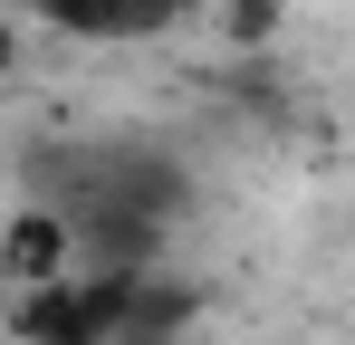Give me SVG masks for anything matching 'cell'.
I'll list each match as a JSON object with an SVG mask.
<instances>
[{
    "label": "cell",
    "instance_id": "6da1fadb",
    "mask_svg": "<svg viewBox=\"0 0 355 345\" xmlns=\"http://www.w3.org/2000/svg\"><path fill=\"white\" fill-rule=\"evenodd\" d=\"M0 269H10L19 288H58V278H77V240H67V221L29 202L19 221L0 230Z\"/></svg>",
    "mask_w": 355,
    "mask_h": 345
},
{
    "label": "cell",
    "instance_id": "7a4b0ae2",
    "mask_svg": "<svg viewBox=\"0 0 355 345\" xmlns=\"http://www.w3.org/2000/svg\"><path fill=\"white\" fill-rule=\"evenodd\" d=\"M10 336H29V345H106V336H96V307H87V288H77V278L29 288V307H19Z\"/></svg>",
    "mask_w": 355,
    "mask_h": 345
},
{
    "label": "cell",
    "instance_id": "3957f363",
    "mask_svg": "<svg viewBox=\"0 0 355 345\" xmlns=\"http://www.w3.org/2000/svg\"><path fill=\"white\" fill-rule=\"evenodd\" d=\"M279 29V0H221V39H240V48H259Z\"/></svg>",
    "mask_w": 355,
    "mask_h": 345
},
{
    "label": "cell",
    "instance_id": "277c9868",
    "mask_svg": "<svg viewBox=\"0 0 355 345\" xmlns=\"http://www.w3.org/2000/svg\"><path fill=\"white\" fill-rule=\"evenodd\" d=\"M0 345H10V317H0Z\"/></svg>",
    "mask_w": 355,
    "mask_h": 345
}]
</instances>
